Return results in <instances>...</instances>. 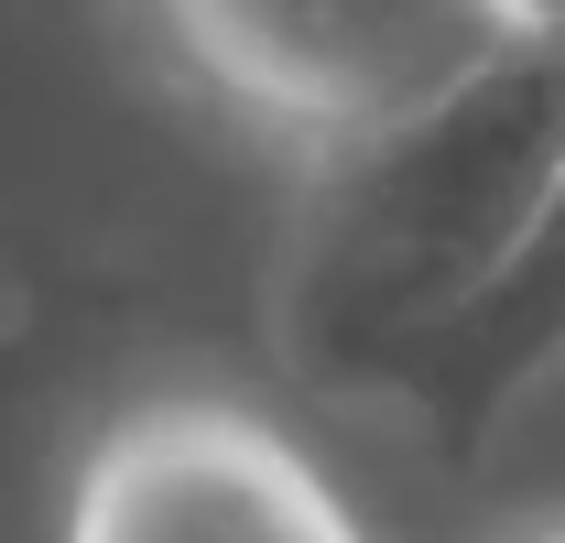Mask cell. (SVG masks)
<instances>
[{
	"instance_id": "1",
	"label": "cell",
	"mask_w": 565,
	"mask_h": 543,
	"mask_svg": "<svg viewBox=\"0 0 565 543\" xmlns=\"http://www.w3.org/2000/svg\"><path fill=\"white\" fill-rule=\"evenodd\" d=\"M555 163L565 33H511L457 87L327 141L282 239V359L316 392L370 403L381 370L511 262Z\"/></svg>"
},
{
	"instance_id": "2",
	"label": "cell",
	"mask_w": 565,
	"mask_h": 543,
	"mask_svg": "<svg viewBox=\"0 0 565 543\" xmlns=\"http://www.w3.org/2000/svg\"><path fill=\"white\" fill-rule=\"evenodd\" d=\"M152 11L228 109L294 131L305 152L457 87L479 55L511 44L490 0H152Z\"/></svg>"
},
{
	"instance_id": "3",
	"label": "cell",
	"mask_w": 565,
	"mask_h": 543,
	"mask_svg": "<svg viewBox=\"0 0 565 543\" xmlns=\"http://www.w3.org/2000/svg\"><path fill=\"white\" fill-rule=\"evenodd\" d=\"M66 543H359V522L262 413L152 403L98 435Z\"/></svg>"
},
{
	"instance_id": "4",
	"label": "cell",
	"mask_w": 565,
	"mask_h": 543,
	"mask_svg": "<svg viewBox=\"0 0 565 543\" xmlns=\"http://www.w3.org/2000/svg\"><path fill=\"white\" fill-rule=\"evenodd\" d=\"M544 370H565V163L544 206H533V228L511 239V262L446 316V327H424L392 370H381V392L370 403H403L424 424V446L446 457V468H468L479 446H490V424Z\"/></svg>"
},
{
	"instance_id": "5",
	"label": "cell",
	"mask_w": 565,
	"mask_h": 543,
	"mask_svg": "<svg viewBox=\"0 0 565 543\" xmlns=\"http://www.w3.org/2000/svg\"><path fill=\"white\" fill-rule=\"evenodd\" d=\"M511 33H565V0H490Z\"/></svg>"
},
{
	"instance_id": "6",
	"label": "cell",
	"mask_w": 565,
	"mask_h": 543,
	"mask_svg": "<svg viewBox=\"0 0 565 543\" xmlns=\"http://www.w3.org/2000/svg\"><path fill=\"white\" fill-rule=\"evenodd\" d=\"M533 543H565V533H533Z\"/></svg>"
}]
</instances>
